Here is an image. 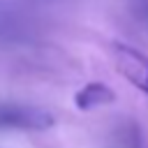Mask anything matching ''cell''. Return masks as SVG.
I'll use <instances>...</instances> for the list:
<instances>
[{
	"mask_svg": "<svg viewBox=\"0 0 148 148\" xmlns=\"http://www.w3.org/2000/svg\"><path fill=\"white\" fill-rule=\"evenodd\" d=\"M113 99H116V92L102 81H90L81 90H76V95H74V104L81 111H90V109L111 104Z\"/></svg>",
	"mask_w": 148,
	"mask_h": 148,
	"instance_id": "3957f363",
	"label": "cell"
},
{
	"mask_svg": "<svg viewBox=\"0 0 148 148\" xmlns=\"http://www.w3.org/2000/svg\"><path fill=\"white\" fill-rule=\"evenodd\" d=\"M56 118L51 111L21 102H0V130H30L42 132L53 127Z\"/></svg>",
	"mask_w": 148,
	"mask_h": 148,
	"instance_id": "6da1fadb",
	"label": "cell"
},
{
	"mask_svg": "<svg viewBox=\"0 0 148 148\" xmlns=\"http://www.w3.org/2000/svg\"><path fill=\"white\" fill-rule=\"evenodd\" d=\"M132 12H134V16H136L139 21L148 23V0H134Z\"/></svg>",
	"mask_w": 148,
	"mask_h": 148,
	"instance_id": "277c9868",
	"label": "cell"
},
{
	"mask_svg": "<svg viewBox=\"0 0 148 148\" xmlns=\"http://www.w3.org/2000/svg\"><path fill=\"white\" fill-rule=\"evenodd\" d=\"M111 58L118 74H123L134 88H139L148 97V56L130 44L116 42L111 46Z\"/></svg>",
	"mask_w": 148,
	"mask_h": 148,
	"instance_id": "7a4b0ae2",
	"label": "cell"
}]
</instances>
